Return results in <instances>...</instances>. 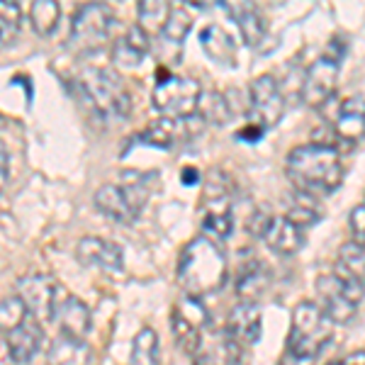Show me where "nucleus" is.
Returning <instances> with one entry per match:
<instances>
[{"instance_id": "1", "label": "nucleus", "mask_w": 365, "mask_h": 365, "mask_svg": "<svg viewBox=\"0 0 365 365\" xmlns=\"http://www.w3.org/2000/svg\"><path fill=\"white\" fill-rule=\"evenodd\" d=\"M285 173L299 192L309 197L329 195L341 185L344 166L336 146L331 144H304L287 154Z\"/></svg>"}, {"instance_id": "2", "label": "nucleus", "mask_w": 365, "mask_h": 365, "mask_svg": "<svg viewBox=\"0 0 365 365\" xmlns=\"http://www.w3.org/2000/svg\"><path fill=\"white\" fill-rule=\"evenodd\" d=\"M227 280L225 251L210 237L187 241L178 258V282L187 297H205L217 292Z\"/></svg>"}, {"instance_id": "3", "label": "nucleus", "mask_w": 365, "mask_h": 365, "mask_svg": "<svg viewBox=\"0 0 365 365\" xmlns=\"http://www.w3.org/2000/svg\"><path fill=\"white\" fill-rule=\"evenodd\" d=\"M331 334L334 322L324 314L319 304L299 302L292 309V329L282 365H314L324 346L331 341Z\"/></svg>"}, {"instance_id": "4", "label": "nucleus", "mask_w": 365, "mask_h": 365, "mask_svg": "<svg viewBox=\"0 0 365 365\" xmlns=\"http://www.w3.org/2000/svg\"><path fill=\"white\" fill-rule=\"evenodd\" d=\"M81 91L96 113L108 122H125L132 113V96L113 68H86L81 73Z\"/></svg>"}, {"instance_id": "5", "label": "nucleus", "mask_w": 365, "mask_h": 365, "mask_svg": "<svg viewBox=\"0 0 365 365\" xmlns=\"http://www.w3.org/2000/svg\"><path fill=\"white\" fill-rule=\"evenodd\" d=\"M149 192L151 187L146 175L127 170L125 180L120 185L117 182H108V185L98 187L93 200H96V207L105 217H110L113 222H120V225H132L139 217V212L144 210Z\"/></svg>"}, {"instance_id": "6", "label": "nucleus", "mask_w": 365, "mask_h": 365, "mask_svg": "<svg viewBox=\"0 0 365 365\" xmlns=\"http://www.w3.org/2000/svg\"><path fill=\"white\" fill-rule=\"evenodd\" d=\"M202 100V88L197 81L185 76H158L154 88V108L168 120H187L197 113V105Z\"/></svg>"}, {"instance_id": "7", "label": "nucleus", "mask_w": 365, "mask_h": 365, "mask_svg": "<svg viewBox=\"0 0 365 365\" xmlns=\"http://www.w3.org/2000/svg\"><path fill=\"white\" fill-rule=\"evenodd\" d=\"M317 295H319V307L334 324H346L356 317L363 299V282L349 280L339 273L322 275L317 280Z\"/></svg>"}, {"instance_id": "8", "label": "nucleus", "mask_w": 365, "mask_h": 365, "mask_svg": "<svg viewBox=\"0 0 365 365\" xmlns=\"http://www.w3.org/2000/svg\"><path fill=\"white\" fill-rule=\"evenodd\" d=\"M115 29V15L108 5L103 3H88L71 22V42L78 51L91 54V51L103 49L105 42H110Z\"/></svg>"}, {"instance_id": "9", "label": "nucleus", "mask_w": 365, "mask_h": 365, "mask_svg": "<svg viewBox=\"0 0 365 365\" xmlns=\"http://www.w3.org/2000/svg\"><path fill=\"white\" fill-rule=\"evenodd\" d=\"M15 295L25 304L29 319L42 324V322L54 319L58 302L66 297V292L61 290V285H58L51 275L32 273V275H22V278L17 280Z\"/></svg>"}, {"instance_id": "10", "label": "nucleus", "mask_w": 365, "mask_h": 365, "mask_svg": "<svg viewBox=\"0 0 365 365\" xmlns=\"http://www.w3.org/2000/svg\"><path fill=\"white\" fill-rule=\"evenodd\" d=\"M285 113V100L278 88V81L273 76H258L253 78L249 91V113H246V125L261 129L263 134L273 129L282 120Z\"/></svg>"}, {"instance_id": "11", "label": "nucleus", "mask_w": 365, "mask_h": 365, "mask_svg": "<svg viewBox=\"0 0 365 365\" xmlns=\"http://www.w3.org/2000/svg\"><path fill=\"white\" fill-rule=\"evenodd\" d=\"M207 324V309L202 307L197 297H182L173 309L170 327H173L175 344L180 346L182 353L195 356L202 344V327Z\"/></svg>"}, {"instance_id": "12", "label": "nucleus", "mask_w": 365, "mask_h": 365, "mask_svg": "<svg viewBox=\"0 0 365 365\" xmlns=\"http://www.w3.org/2000/svg\"><path fill=\"white\" fill-rule=\"evenodd\" d=\"M339 58L336 56H319L307 68L302 81V100L309 108H319L334 96L339 83Z\"/></svg>"}, {"instance_id": "13", "label": "nucleus", "mask_w": 365, "mask_h": 365, "mask_svg": "<svg viewBox=\"0 0 365 365\" xmlns=\"http://www.w3.org/2000/svg\"><path fill=\"white\" fill-rule=\"evenodd\" d=\"M261 336V309L256 304L239 302L227 317V344L246 349Z\"/></svg>"}, {"instance_id": "14", "label": "nucleus", "mask_w": 365, "mask_h": 365, "mask_svg": "<svg viewBox=\"0 0 365 365\" xmlns=\"http://www.w3.org/2000/svg\"><path fill=\"white\" fill-rule=\"evenodd\" d=\"M76 256L83 266H96L103 270H120L125 263L122 246L103 237H83L76 246Z\"/></svg>"}, {"instance_id": "15", "label": "nucleus", "mask_w": 365, "mask_h": 365, "mask_svg": "<svg viewBox=\"0 0 365 365\" xmlns=\"http://www.w3.org/2000/svg\"><path fill=\"white\" fill-rule=\"evenodd\" d=\"M263 241L268 244L270 251L280 253V256H292L304 246V232L292 225L287 217H273L270 215L266 232H263Z\"/></svg>"}, {"instance_id": "16", "label": "nucleus", "mask_w": 365, "mask_h": 365, "mask_svg": "<svg viewBox=\"0 0 365 365\" xmlns=\"http://www.w3.org/2000/svg\"><path fill=\"white\" fill-rule=\"evenodd\" d=\"M42 339H44L42 324L27 317L20 327H15L13 331H8V336L3 341H5V346H8L10 358H13L15 363H27V361H32L34 353L39 351Z\"/></svg>"}, {"instance_id": "17", "label": "nucleus", "mask_w": 365, "mask_h": 365, "mask_svg": "<svg viewBox=\"0 0 365 365\" xmlns=\"http://www.w3.org/2000/svg\"><path fill=\"white\" fill-rule=\"evenodd\" d=\"M270 287V270L261 261L251 258L239 268L237 275V297L246 304H256Z\"/></svg>"}, {"instance_id": "18", "label": "nucleus", "mask_w": 365, "mask_h": 365, "mask_svg": "<svg viewBox=\"0 0 365 365\" xmlns=\"http://www.w3.org/2000/svg\"><path fill=\"white\" fill-rule=\"evenodd\" d=\"M200 44H202V51L207 54L210 61H215L217 66H237V42L225 27H205L202 34H200Z\"/></svg>"}, {"instance_id": "19", "label": "nucleus", "mask_w": 365, "mask_h": 365, "mask_svg": "<svg viewBox=\"0 0 365 365\" xmlns=\"http://www.w3.org/2000/svg\"><path fill=\"white\" fill-rule=\"evenodd\" d=\"M149 54V34L139 25L129 27L113 46V61L122 68H134Z\"/></svg>"}, {"instance_id": "20", "label": "nucleus", "mask_w": 365, "mask_h": 365, "mask_svg": "<svg viewBox=\"0 0 365 365\" xmlns=\"http://www.w3.org/2000/svg\"><path fill=\"white\" fill-rule=\"evenodd\" d=\"M225 10L232 15V20L239 25V32L244 37L246 44H258L266 37V17L258 10V5L253 3H222Z\"/></svg>"}, {"instance_id": "21", "label": "nucleus", "mask_w": 365, "mask_h": 365, "mask_svg": "<svg viewBox=\"0 0 365 365\" xmlns=\"http://www.w3.org/2000/svg\"><path fill=\"white\" fill-rule=\"evenodd\" d=\"M54 317L58 319L61 334H66V336L83 339L86 334L91 331V309L73 295H66L58 302Z\"/></svg>"}, {"instance_id": "22", "label": "nucleus", "mask_w": 365, "mask_h": 365, "mask_svg": "<svg viewBox=\"0 0 365 365\" xmlns=\"http://www.w3.org/2000/svg\"><path fill=\"white\" fill-rule=\"evenodd\" d=\"M334 134L349 146H356L363 139V96L344 100L334 120Z\"/></svg>"}, {"instance_id": "23", "label": "nucleus", "mask_w": 365, "mask_h": 365, "mask_svg": "<svg viewBox=\"0 0 365 365\" xmlns=\"http://www.w3.org/2000/svg\"><path fill=\"white\" fill-rule=\"evenodd\" d=\"M93 351L83 339L73 336H56L51 341L49 353H46V363L49 365H91Z\"/></svg>"}, {"instance_id": "24", "label": "nucleus", "mask_w": 365, "mask_h": 365, "mask_svg": "<svg viewBox=\"0 0 365 365\" xmlns=\"http://www.w3.org/2000/svg\"><path fill=\"white\" fill-rule=\"evenodd\" d=\"M336 273L344 275V278H349V280L363 282V273H365V251H363V244H358V241H349V244L341 246Z\"/></svg>"}, {"instance_id": "25", "label": "nucleus", "mask_w": 365, "mask_h": 365, "mask_svg": "<svg viewBox=\"0 0 365 365\" xmlns=\"http://www.w3.org/2000/svg\"><path fill=\"white\" fill-rule=\"evenodd\" d=\"M58 17H61V8H58L56 0H34L32 8H29V22H32L34 32L51 34L58 25Z\"/></svg>"}, {"instance_id": "26", "label": "nucleus", "mask_w": 365, "mask_h": 365, "mask_svg": "<svg viewBox=\"0 0 365 365\" xmlns=\"http://www.w3.org/2000/svg\"><path fill=\"white\" fill-rule=\"evenodd\" d=\"M129 365H158V336L151 327H144L134 336Z\"/></svg>"}, {"instance_id": "27", "label": "nucleus", "mask_w": 365, "mask_h": 365, "mask_svg": "<svg viewBox=\"0 0 365 365\" xmlns=\"http://www.w3.org/2000/svg\"><path fill=\"white\" fill-rule=\"evenodd\" d=\"M141 141L149 146H156V149H170L178 141V120H168V117L154 120L144 129Z\"/></svg>"}, {"instance_id": "28", "label": "nucleus", "mask_w": 365, "mask_h": 365, "mask_svg": "<svg viewBox=\"0 0 365 365\" xmlns=\"http://www.w3.org/2000/svg\"><path fill=\"white\" fill-rule=\"evenodd\" d=\"M22 27V8L15 0H0V46L13 44Z\"/></svg>"}, {"instance_id": "29", "label": "nucleus", "mask_w": 365, "mask_h": 365, "mask_svg": "<svg viewBox=\"0 0 365 365\" xmlns=\"http://www.w3.org/2000/svg\"><path fill=\"white\" fill-rule=\"evenodd\" d=\"M173 5L170 3H161V0H144V3L137 5V13H139V22L141 29L149 34V29L154 32H161L163 22L168 20V13Z\"/></svg>"}, {"instance_id": "30", "label": "nucleus", "mask_w": 365, "mask_h": 365, "mask_svg": "<svg viewBox=\"0 0 365 365\" xmlns=\"http://www.w3.org/2000/svg\"><path fill=\"white\" fill-rule=\"evenodd\" d=\"M190 27H192V17L185 8H170L168 20L161 27V34L170 44H180L185 39V34L190 32Z\"/></svg>"}, {"instance_id": "31", "label": "nucleus", "mask_w": 365, "mask_h": 365, "mask_svg": "<svg viewBox=\"0 0 365 365\" xmlns=\"http://www.w3.org/2000/svg\"><path fill=\"white\" fill-rule=\"evenodd\" d=\"M297 197L299 200H295V202L290 205V210H287L285 217L304 232V229L312 227L317 220H319V210H317V205H314V197L304 195V192H299Z\"/></svg>"}, {"instance_id": "32", "label": "nucleus", "mask_w": 365, "mask_h": 365, "mask_svg": "<svg viewBox=\"0 0 365 365\" xmlns=\"http://www.w3.org/2000/svg\"><path fill=\"white\" fill-rule=\"evenodd\" d=\"M27 319V309L20 302L17 295H10L5 299H0V331H13L15 327H20Z\"/></svg>"}, {"instance_id": "33", "label": "nucleus", "mask_w": 365, "mask_h": 365, "mask_svg": "<svg viewBox=\"0 0 365 365\" xmlns=\"http://www.w3.org/2000/svg\"><path fill=\"white\" fill-rule=\"evenodd\" d=\"M197 110H202L205 120L215 122V125H225V122H229V117H232L229 103L225 100V96H220V93H210L205 100H200Z\"/></svg>"}, {"instance_id": "34", "label": "nucleus", "mask_w": 365, "mask_h": 365, "mask_svg": "<svg viewBox=\"0 0 365 365\" xmlns=\"http://www.w3.org/2000/svg\"><path fill=\"white\" fill-rule=\"evenodd\" d=\"M234 220L232 212H210V215L202 217V232L212 234L217 239H227L232 234Z\"/></svg>"}, {"instance_id": "35", "label": "nucleus", "mask_w": 365, "mask_h": 365, "mask_svg": "<svg viewBox=\"0 0 365 365\" xmlns=\"http://www.w3.org/2000/svg\"><path fill=\"white\" fill-rule=\"evenodd\" d=\"M268 220H270V215H268V212H263V210L253 212V215H251V220H249V225H246V229H249V234H251V237L261 239V237H263V232H266Z\"/></svg>"}, {"instance_id": "36", "label": "nucleus", "mask_w": 365, "mask_h": 365, "mask_svg": "<svg viewBox=\"0 0 365 365\" xmlns=\"http://www.w3.org/2000/svg\"><path fill=\"white\" fill-rule=\"evenodd\" d=\"M363 217H365V205H363V202H358L356 207H353V212H351V229L356 232L358 244H363V234H365V222H363Z\"/></svg>"}, {"instance_id": "37", "label": "nucleus", "mask_w": 365, "mask_h": 365, "mask_svg": "<svg viewBox=\"0 0 365 365\" xmlns=\"http://www.w3.org/2000/svg\"><path fill=\"white\" fill-rule=\"evenodd\" d=\"M8 175H10V154H8V146L0 141V190L8 182Z\"/></svg>"}, {"instance_id": "38", "label": "nucleus", "mask_w": 365, "mask_h": 365, "mask_svg": "<svg viewBox=\"0 0 365 365\" xmlns=\"http://www.w3.org/2000/svg\"><path fill=\"white\" fill-rule=\"evenodd\" d=\"M192 365H225V363H222L217 356H210V353H200Z\"/></svg>"}, {"instance_id": "39", "label": "nucleus", "mask_w": 365, "mask_h": 365, "mask_svg": "<svg viewBox=\"0 0 365 365\" xmlns=\"http://www.w3.org/2000/svg\"><path fill=\"white\" fill-rule=\"evenodd\" d=\"M0 365H15V361L10 358V351H8V346H5L3 339H0Z\"/></svg>"}, {"instance_id": "40", "label": "nucleus", "mask_w": 365, "mask_h": 365, "mask_svg": "<svg viewBox=\"0 0 365 365\" xmlns=\"http://www.w3.org/2000/svg\"><path fill=\"white\" fill-rule=\"evenodd\" d=\"M182 175H185V182H187V185H192V182L197 180V170H195V168H185V170H182Z\"/></svg>"}]
</instances>
